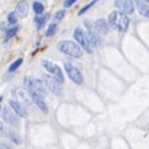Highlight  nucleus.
Returning <instances> with one entry per match:
<instances>
[{"label":"nucleus","instance_id":"f257e3e1","mask_svg":"<svg viewBox=\"0 0 149 149\" xmlns=\"http://www.w3.org/2000/svg\"><path fill=\"white\" fill-rule=\"evenodd\" d=\"M107 23H109V26H111L113 29H117L119 32H126L129 28V17H127V15L122 13L120 10H114L109 15Z\"/></svg>","mask_w":149,"mask_h":149},{"label":"nucleus","instance_id":"f03ea898","mask_svg":"<svg viewBox=\"0 0 149 149\" xmlns=\"http://www.w3.org/2000/svg\"><path fill=\"white\" fill-rule=\"evenodd\" d=\"M58 49L68 56H72V58H81L83 56V48L77 42H72V41H61L58 44Z\"/></svg>","mask_w":149,"mask_h":149},{"label":"nucleus","instance_id":"7ed1b4c3","mask_svg":"<svg viewBox=\"0 0 149 149\" xmlns=\"http://www.w3.org/2000/svg\"><path fill=\"white\" fill-rule=\"evenodd\" d=\"M25 87L28 88V93L29 94H36V96H41V97H44L47 94V88H45L42 80L26 77L25 78Z\"/></svg>","mask_w":149,"mask_h":149},{"label":"nucleus","instance_id":"20e7f679","mask_svg":"<svg viewBox=\"0 0 149 149\" xmlns=\"http://www.w3.org/2000/svg\"><path fill=\"white\" fill-rule=\"evenodd\" d=\"M74 38H75L77 44L86 51V52H88V54L93 52V48H91V45H90V42H88V38H87V35L83 32L81 28H75V31H74Z\"/></svg>","mask_w":149,"mask_h":149},{"label":"nucleus","instance_id":"39448f33","mask_svg":"<svg viewBox=\"0 0 149 149\" xmlns=\"http://www.w3.org/2000/svg\"><path fill=\"white\" fill-rule=\"evenodd\" d=\"M42 65H44V68H45L49 74H52V77H55L56 81H59V83L62 84L64 75H62V71H61V68H59L58 65H55L54 62H51L48 59H42Z\"/></svg>","mask_w":149,"mask_h":149},{"label":"nucleus","instance_id":"423d86ee","mask_svg":"<svg viewBox=\"0 0 149 149\" xmlns=\"http://www.w3.org/2000/svg\"><path fill=\"white\" fill-rule=\"evenodd\" d=\"M65 71H67L70 80H72L75 84H83L84 78H83V74H81L80 68H77L75 65H72L70 62H65Z\"/></svg>","mask_w":149,"mask_h":149},{"label":"nucleus","instance_id":"0eeeda50","mask_svg":"<svg viewBox=\"0 0 149 149\" xmlns=\"http://www.w3.org/2000/svg\"><path fill=\"white\" fill-rule=\"evenodd\" d=\"M44 83L47 84V87L49 88V91H52L55 96H62V86H61L59 81L55 80V77L45 75L44 77Z\"/></svg>","mask_w":149,"mask_h":149},{"label":"nucleus","instance_id":"6e6552de","mask_svg":"<svg viewBox=\"0 0 149 149\" xmlns=\"http://www.w3.org/2000/svg\"><path fill=\"white\" fill-rule=\"evenodd\" d=\"M86 28L88 29V32H87V38H88V42H90L91 48H97V47H100V44H101L100 36L96 33V31L93 29V26H91L90 22H86Z\"/></svg>","mask_w":149,"mask_h":149},{"label":"nucleus","instance_id":"1a4fd4ad","mask_svg":"<svg viewBox=\"0 0 149 149\" xmlns=\"http://www.w3.org/2000/svg\"><path fill=\"white\" fill-rule=\"evenodd\" d=\"M114 4H116V7H117L122 13H125V15H130V13H133V10H135V6H133V1H132V0H116Z\"/></svg>","mask_w":149,"mask_h":149},{"label":"nucleus","instance_id":"9d476101","mask_svg":"<svg viewBox=\"0 0 149 149\" xmlns=\"http://www.w3.org/2000/svg\"><path fill=\"white\" fill-rule=\"evenodd\" d=\"M17 114L15 113V111H12L9 107H4L3 110H1V117H3V120L6 122V123H9V125H12V126H17V117H16Z\"/></svg>","mask_w":149,"mask_h":149},{"label":"nucleus","instance_id":"9b49d317","mask_svg":"<svg viewBox=\"0 0 149 149\" xmlns=\"http://www.w3.org/2000/svg\"><path fill=\"white\" fill-rule=\"evenodd\" d=\"M10 107H12V110L17 114V116H20V117H26V109L17 101V100H10Z\"/></svg>","mask_w":149,"mask_h":149},{"label":"nucleus","instance_id":"f8f14e48","mask_svg":"<svg viewBox=\"0 0 149 149\" xmlns=\"http://www.w3.org/2000/svg\"><path fill=\"white\" fill-rule=\"evenodd\" d=\"M13 94H15V97H16V99L20 100V101H23L25 104H31V103H32V97H31V94H28V91H25V90L16 88V90L13 91Z\"/></svg>","mask_w":149,"mask_h":149},{"label":"nucleus","instance_id":"ddd939ff","mask_svg":"<svg viewBox=\"0 0 149 149\" xmlns=\"http://www.w3.org/2000/svg\"><path fill=\"white\" fill-rule=\"evenodd\" d=\"M94 28H96V32L97 33H103L106 35L109 32V23L106 19H97L96 23H94Z\"/></svg>","mask_w":149,"mask_h":149},{"label":"nucleus","instance_id":"4468645a","mask_svg":"<svg viewBox=\"0 0 149 149\" xmlns=\"http://www.w3.org/2000/svg\"><path fill=\"white\" fill-rule=\"evenodd\" d=\"M31 97H32V101L41 109V111L42 113H48V107H47V104H45V101H44V99L41 97V96H36V94H31Z\"/></svg>","mask_w":149,"mask_h":149},{"label":"nucleus","instance_id":"2eb2a0df","mask_svg":"<svg viewBox=\"0 0 149 149\" xmlns=\"http://www.w3.org/2000/svg\"><path fill=\"white\" fill-rule=\"evenodd\" d=\"M28 3L23 0V1H19L17 3V6H16V9H15V12L17 13V16H20V17H26L28 16Z\"/></svg>","mask_w":149,"mask_h":149},{"label":"nucleus","instance_id":"dca6fc26","mask_svg":"<svg viewBox=\"0 0 149 149\" xmlns=\"http://www.w3.org/2000/svg\"><path fill=\"white\" fill-rule=\"evenodd\" d=\"M136 4H138V9H139V13L145 17H149V4L146 3H141L139 0H136Z\"/></svg>","mask_w":149,"mask_h":149},{"label":"nucleus","instance_id":"f3484780","mask_svg":"<svg viewBox=\"0 0 149 149\" xmlns=\"http://www.w3.org/2000/svg\"><path fill=\"white\" fill-rule=\"evenodd\" d=\"M7 136H9V139H10L12 142H15L16 145H20V143H22V141H20V138H19V135H17L16 132L9 130V132H7Z\"/></svg>","mask_w":149,"mask_h":149},{"label":"nucleus","instance_id":"a211bd4d","mask_svg":"<svg viewBox=\"0 0 149 149\" xmlns=\"http://www.w3.org/2000/svg\"><path fill=\"white\" fill-rule=\"evenodd\" d=\"M47 17H48L47 15H45V16H41V15H38V16L35 17V20H33V22H35V25H36V28H38V29H41V28L44 26V23L47 22Z\"/></svg>","mask_w":149,"mask_h":149},{"label":"nucleus","instance_id":"6ab92c4d","mask_svg":"<svg viewBox=\"0 0 149 149\" xmlns=\"http://www.w3.org/2000/svg\"><path fill=\"white\" fill-rule=\"evenodd\" d=\"M22 62H23V58H17L16 61H13L12 64H10V67H9V72H13V71H16L20 65H22Z\"/></svg>","mask_w":149,"mask_h":149},{"label":"nucleus","instance_id":"aec40b11","mask_svg":"<svg viewBox=\"0 0 149 149\" xmlns=\"http://www.w3.org/2000/svg\"><path fill=\"white\" fill-rule=\"evenodd\" d=\"M32 9H33V12H35L36 15H41V13L45 10V9H44V4H42V3H39V1H33Z\"/></svg>","mask_w":149,"mask_h":149},{"label":"nucleus","instance_id":"412c9836","mask_svg":"<svg viewBox=\"0 0 149 149\" xmlns=\"http://www.w3.org/2000/svg\"><path fill=\"white\" fill-rule=\"evenodd\" d=\"M17 32H19V26H17V25H13V28H10V29H7V31H6V39H9V38L15 36Z\"/></svg>","mask_w":149,"mask_h":149},{"label":"nucleus","instance_id":"4be33fe9","mask_svg":"<svg viewBox=\"0 0 149 149\" xmlns=\"http://www.w3.org/2000/svg\"><path fill=\"white\" fill-rule=\"evenodd\" d=\"M7 22H9V25H16L17 23V13L16 12H10L7 15Z\"/></svg>","mask_w":149,"mask_h":149},{"label":"nucleus","instance_id":"5701e85b","mask_svg":"<svg viewBox=\"0 0 149 149\" xmlns=\"http://www.w3.org/2000/svg\"><path fill=\"white\" fill-rule=\"evenodd\" d=\"M64 16H65V10H58V12L54 15V20H55V22H59Z\"/></svg>","mask_w":149,"mask_h":149},{"label":"nucleus","instance_id":"b1692460","mask_svg":"<svg viewBox=\"0 0 149 149\" xmlns=\"http://www.w3.org/2000/svg\"><path fill=\"white\" fill-rule=\"evenodd\" d=\"M55 31H56V23H52L48 26V29H47V36H52L54 33H55Z\"/></svg>","mask_w":149,"mask_h":149},{"label":"nucleus","instance_id":"393cba45","mask_svg":"<svg viewBox=\"0 0 149 149\" xmlns=\"http://www.w3.org/2000/svg\"><path fill=\"white\" fill-rule=\"evenodd\" d=\"M96 1H99V0H93L91 3H88V4H86V6H84V7H83V9H81V10L78 12V15H84V13H86V12H87V10H88V9H90V7H91V6H93L94 3H96Z\"/></svg>","mask_w":149,"mask_h":149},{"label":"nucleus","instance_id":"a878e982","mask_svg":"<svg viewBox=\"0 0 149 149\" xmlns=\"http://www.w3.org/2000/svg\"><path fill=\"white\" fill-rule=\"evenodd\" d=\"M75 1H77V0H64V6H65V7H70V6H72Z\"/></svg>","mask_w":149,"mask_h":149},{"label":"nucleus","instance_id":"bb28decb","mask_svg":"<svg viewBox=\"0 0 149 149\" xmlns=\"http://www.w3.org/2000/svg\"><path fill=\"white\" fill-rule=\"evenodd\" d=\"M4 135V126H3V123L0 122V136H3Z\"/></svg>","mask_w":149,"mask_h":149},{"label":"nucleus","instance_id":"cd10ccee","mask_svg":"<svg viewBox=\"0 0 149 149\" xmlns=\"http://www.w3.org/2000/svg\"><path fill=\"white\" fill-rule=\"evenodd\" d=\"M143 1H145V3H149V0H143Z\"/></svg>","mask_w":149,"mask_h":149}]
</instances>
